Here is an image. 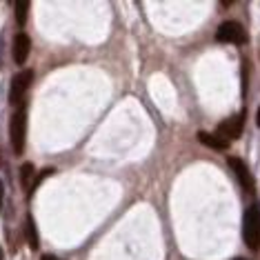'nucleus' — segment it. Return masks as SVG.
<instances>
[{"mask_svg": "<svg viewBox=\"0 0 260 260\" xmlns=\"http://www.w3.org/2000/svg\"><path fill=\"white\" fill-rule=\"evenodd\" d=\"M25 136H27V114L25 109H18L11 116L9 122V140L16 156H22V151H25Z\"/></svg>", "mask_w": 260, "mask_h": 260, "instance_id": "f257e3e1", "label": "nucleus"}, {"mask_svg": "<svg viewBox=\"0 0 260 260\" xmlns=\"http://www.w3.org/2000/svg\"><path fill=\"white\" fill-rule=\"evenodd\" d=\"M242 236H245V242L249 249H260V205H251L247 209Z\"/></svg>", "mask_w": 260, "mask_h": 260, "instance_id": "f03ea898", "label": "nucleus"}, {"mask_svg": "<svg viewBox=\"0 0 260 260\" xmlns=\"http://www.w3.org/2000/svg\"><path fill=\"white\" fill-rule=\"evenodd\" d=\"M216 40H218V43L242 45V43H247V34H245V29H242L240 22H236V20H224L222 25L216 29Z\"/></svg>", "mask_w": 260, "mask_h": 260, "instance_id": "7ed1b4c3", "label": "nucleus"}, {"mask_svg": "<svg viewBox=\"0 0 260 260\" xmlns=\"http://www.w3.org/2000/svg\"><path fill=\"white\" fill-rule=\"evenodd\" d=\"M34 80V72L31 69H25V72L16 74L14 80H11V89H9V103L11 105H18L22 96H25V91L29 89V85H31Z\"/></svg>", "mask_w": 260, "mask_h": 260, "instance_id": "20e7f679", "label": "nucleus"}, {"mask_svg": "<svg viewBox=\"0 0 260 260\" xmlns=\"http://www.w3.org/2000/svg\"><path fill=\"white\" fill-rule=\"evenodd\" d=\"M242 127H245V114H240V116H232L229 120H224L218 125L216 129V136L218 138H222V140H236V138H240V134H242Z\"/></svg>", "mask_w": 260, "mask_h": 260, "instance_id": "39448f33", "label": "nucleus"}, {"mask_svg": "<svg viewBox=\"0 0 260 260\" xmlns=\"http://www.w3.org/2000/svg\"><path fill=\"white\" fill-rule=\"evenodd\" d=\"M229 167L234 169L236 178H238V182L242 185V189H245L247 193H253V191H256V182H253L251 171H249V167H247L245 162L240 160V158H229Z\"/></svg>", "mask_w": 260, "mask_h": 260, "instance_id": "423d86ee", "label": "nucleus"}, {"mask_svg": "<svg viewBox=\"0 0 260 260\" xmlns=\"http://www.w3.org/2000/svg\"><path fill=\"white\" fill-rule=\"evenodd\" d=\"M14 60L16 64H25L27 62V58H29V51H31V40H29V36L25 31H20V34H16V38H14Z\"/></svg>", "mask_w": 260, "mask_h": 260, "instance_id": "0eeeda50", "label": "nucleus"}, {"mask_svg": "<svg viewBox=\"0 0 260 260\" xmlns=\"http://www.w3.org/2000/svg\"><path fill=\"white\" fill-rule=\"evenodd\" d=\"M198 140H200V145L209 147V149H216V151H224L229 147L227 140L218 138L216 134H207V132H198Z\"/></svg>", "mask_w": 260, "mask_h": 260, "instance_id": "6e6552de", "label": "nucleus"}, {"mask_svg": "<svg viewBox=\"0 0 260 260\" xmlns=\"http://www.w3.org/2000/svg\"><path fill=\"white\" fill-rule=\"evenodd\" d=\"M25 238H27V242H29V247L31 249H38V232H36V222H34V218L31 216H27V220H25Z\"/></svg>", "mask_w": 260, "mask_h": 260, "instance_id": "1a4fd4ad", "label": "nucleus"}, {"mask_svg": "<svg viewBox=\"0 0 260 260\" xmlns=\"http://www.w3.org/2000/svg\"><path fill=\"white\" fill-rule=\"evenodd\" d=\"M31 178H34V165L25 162L20 167V182H22V187L27 189V193H29V182H31Z\"/></svg>", "mask_w": 260, "mask_h": 260, "instance_id": "9d476101", "label": "nucleus"}, {"mask_svg": "<svg viewBox=\"0 0 260 260\" xmlns=\"http://www.w3.org/2000/svg\"><path fill=\"white\" fill-rule=\"evenodd\" d=\"M27 14H29V3H27V0H20V3H16V20H18L20 27H25Z\"/></svg>", "mask_w": 260, "mask_h": 260, "instance_id": "9b49d317", "label": "nucleus"}, {"mask_svg": "<svg viewBox=\"0 0 260 260\" xmlns=\"http://www.w3.org/2000/svg\"><path fill=\"white\" fill-rule=\"evenodd\" d=\"M3 196H5V191H3V182H0V209H3Z\"/></svg>", "mask_w": 260, "mask_h": 260, "instance_id": "f8f14e48", "label": "nucleus"}, {"mask_svg": "<svg viewBox=\"0 0 260 260\" xmlns=\"http://www.w3.org/2000/svg\"><path fill=\"white\" fill-rule=\"evenodd\" d=\"M40 260H60V258H56V256H49V253H47V256H43Z\"/></svg>", "mask_w": 260, "mask_h": 260, "instance_id": "ddd939ff", "label": "nucleus"}, {"mask_svg": "<svg viewBox=\"0 0 260 260\" xmlns=\"http://www.w3.org/2000/svg\"><path fill=\"white\" fill-rule=\"evenodd\" d=\"M256 125L260 127V107H258V111H256Z\"/></svg>", "mask_w": 260, "mask_h": 260, "instance_id": "4468645a", "label": "nucleus"}, {"mask_svg": "<svg viewBox=\"0 0 260 260\" xmlns=\"http://www.w3.org/2000/svg\"><path fill=\"white\" fill-rule=\"evenodd\" d=\"M0 260H3V249H0Z\"/></svg>", "mask_w": 260, "mask_h": 260, "instance_id": "2eb2a0df", "label": "nucleus"}, {"mask_svg": "<svg viewBox=\"0 0 260 260\" xmlns=\"http://www.w3.org/2000/svg\"><path fill=\"white\" fill-rule=\"evenodd\" d=\"M234 260H247V258H234Z\"/></svg>", "mask_w": 260, "mask_h": 260, "instance_id": "dca6fc26", "label": "nucleus"}]
</instances>
